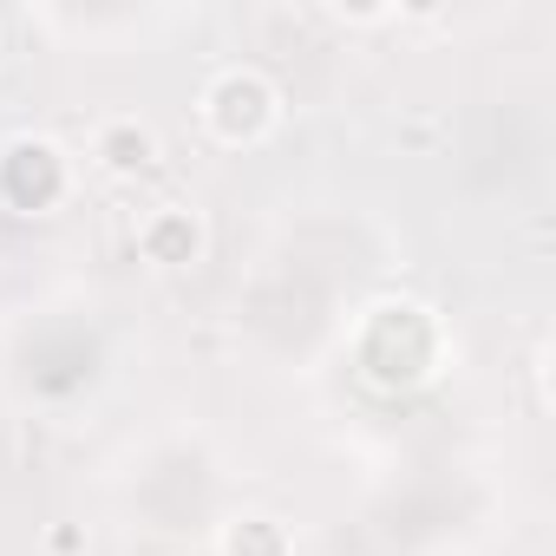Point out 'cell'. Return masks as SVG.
Returning a JSON list of instances; mask_svg holds the SVG:
<instances>
[{
    "label": "cell",
    "instance_id": "1",
    "mask_svg": "<svg viewBox=\"0 0 556 556\" xmlns=\"http://www.w3.org/2000/svg\"><path fill=\"white\" fill-rule=\"evenodd\" d=\"M445 328L419 302H374L354 328V367L374 393H413L439 374Z\"/></svg>",
    "mask_w": 556,
    "mask_h": 556
},
{
    "label": "cell",
    "instance_id": "3",
    "mask_svg": "<svg viewBox=\"0 0 556 556\" xmlns=\"http://www.w3.org/2000/svg\"><path fill=\"white\" fill-rule=\"evenodd\" d=\"M73 197V157L53 138H8L0 144V203L21 210V216H53Z\"/></svg>",
    "mask_w": 556,
    "mask_h": 556
},
{
    "label": "cell",
    "instance_id": "5",
    "mask_svg": "<svg viewBox=\"0 0 556 556\" xmlns=\"http://www.w3.org/2000/svg\"><path fill=\"white\" fill-rule=\"evenodd\" d=\"M157 157H164V144H157V131H151L144 118H105V125L92 131V164H99L112 184L151 177Z\"/></svg>",
    "mask_w": 556,
    "mask_h": 556
},
{
    "label": "cell",
    "instance_id": "2",
    "mask_svg": "<svg viewBox=\"0 0 556 556\" xmlns=\"http://www.w3.org/2000/svg\"><path fill=\"white\" fill-rule=\"evenodd\" d=\"M197 112H203V131H210L216 144L255 151V144H268L275 125H282V92H275V79L255 73V66H223V73L203 86Z\"/></svg>",
    "mask_w": 556,
    "mask_h": 556
},
{
    "label": "cell",
    "instance_id": "4",
    "mask_svg": "<svg viewBox=\"0 0 556 556\" xmlns=\"http://www.w3.org/2000/svg\"><path fill=\"white\" fill-rule=\"evenodd\" d=\"M203 249H210V229H203V216H197L190 203H157V210L138 223V255H144L151 268H164V275L197 268Z\"/></svg>",
    "mask_w": 556,
    "mask_h": 556
},
{
    "label": "cell",
    "instance_id": "8",
    "mask_svg": "<svg viewBox=\"0 0 556 556\" xmlns=\"http://www.w3.org/2000/svg\"><path fill=\"white\" fill-rule=\"evenodd\" d=\"M334 14H341V21H387L393 8H348V0H341V8H334Z\"/></svg>",
    "mask_w": 556,
    "mask_h": 556
},
{
    "label": "cell",
    "instance_id": "6",
    "mask_svg": "<svg viewBox=\"0 0 556 556\" xmlns=\"http://www.w3.org/2000/svg\"><path fill=\"white\" fill-rule=\"evenodd\" d=\"M216 556H295V530L268 510H236L216 530Z\"/></svg>",
    "mask_w": 556,
    "mask_h": 556
},
{
    "label": "cell",
    "instance_id": "7",
    "mask_svg": "<svg viewBox=\"0 0 556 556\" xmlns=\"http://www.w3.org/2000/svg\"><path fill=\"white\" fill-rule=\"evenodd\" d=\"M92 549V536H86V523H73V517H60V523H47V556H86Z\"/></svg>",
    "mask_w": 556,
    "mask_h": 556
}]
</instances>
